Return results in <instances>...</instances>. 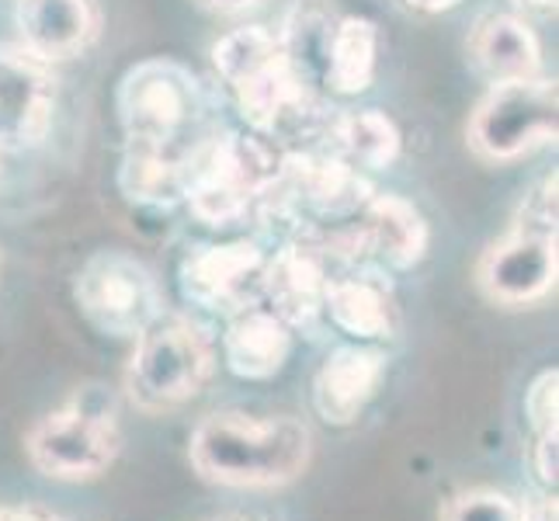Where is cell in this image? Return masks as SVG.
<instances>
[{"label":"cell","instance_id":"cell-19","mask_svg":"<svg viewBox=\"0 0 559 521\" xmlns=\"http://www.w3.org/2000/svg\"><path fill=\"white\" fill-rule=\"evenodd\" d=\"M334 25H337V14L326 0H296L285 14L282 32H275L282 56L310 91L323 87L326 49H331Z\"/></svg>","mask_w":559,"mask_h":521},{"label":"cell","instance_id":"cell-9","mask_svg":"<svg viewBox=\"0 0 559 521\" xmlns=\"http://www.w3.org/2000/svg\"><path fill=\"white\" fill-rule=\"evenodd\" d=\"M56 81L22 46H0V153L43 146L52 129Z\"/></svg>","mask_w":559,"mask_h":521},{"label":"cell","instance_id":"cell-22","mask_svg":"<svg viewBox=\"0 0 559 521\" xmlns=\"http://www.w3.org/2000/svg\"><path fill=\"white\" fill-rule=\"evenodd\" d=\"M525 421L532 435H546V431H559V372L546 369L538 372L528 390H525Z\"/></svg>","mask_w":559,"mask_h":521},{"label":"cell","instance_id":"cell-2","mask_svg":"<svg viewBox=\"0 0 559 521\" xmlns=\"http://www.w3.org/2000/svg\"><path fill=\"white\" fill-rule=\"evenodd\" d=\"M115 111L129 146L202 161L209 140L216 137L205 129L209 94L202 81L185 63L164 60V56L126 70L115 94Z\"/></svg>","mask_w":559,"mask_h":521},{"label":"cell","instance_id":"cell-12","mask_svg":"<svg viewBox=\"0 0 559 521\" xmlns=\"http://www.w3.org/2000/svg\"><path fill=\"white\" fill-rule=\"evenodd\" d=\"M14 22L22 49L49 67L84 56L102 32L94 0H17Z\"/></svg>","mask_w":559,"mask_h":521},{"label":"cell","instance_id":"cell-21","mask_svg":"<svg viewBox=\"0 0 559 521\" xmlns=\"http://www.w3.org/2000/svg\"><path fill=\"white\" fill-rule=\"evenodd\" d=\"M438 521H522V500L497 487H469L441 505Z\"/></svg>","mask_w":559,"mask_h":521},{"label":"cell","instance_id":"cell-11","mask_svg":"<svg viewBox=\"0 0 559 521\" xmlns=\"http://www.w3.org/2000/svg\"><path fill=\"white\" fill-rule=\"evenodd\" d=\"M326 264L310 247L288 237L275 254H267L261 306L278 313L293 331H317L323 320V293H326Z\"/></svg>","mask_w":559,"mask_h":521},{"label":"cell","instance_id":"cell-17","mask_svg":"<svg viewBox=\"0 0 559 521\" xmlns=\"http://www.w3.org/2000/svg\"><path fill=\"white\" fill-rule=\"evenodd\" d=\"M376 63H379V25L361 14H337L331 49H326L323 91L341 94V98H355V94L372 87Z\"/></svg>","mask_w":559,"mask_h":521},{"label":"cell","instance_id":"cell-23","mask_svg":"<svg viewBox=\"0 0 559 521\" xmlns=\"http://www.w3.org/2000/svg\"><path fill=\"white\" fill-rule=\"evenodd\" d=\"M511 229H528V234L556 237V170L528 191Z\"/></svg>","mask_w":559,"mask_h":521},{"label":"cell","instance_id":"cell-29","mask_svg":"<svg viewBox=\"0 0 559 521\" xmlns=\"http://www.w3.org/2000/svg\"><path fill=\"white\" fill-rule=\"evenodd\" d=\"M525 8H535V11H549V8H556V0H522Z\"/></svg>","mask_w":559,"mask_h":521},{"label":"cell","instance_id":"cell-3","mask_svg":"<svg viewBox=\"0 0 559 521\" xmlns=\"http://www.w3.org/2000/svg\"><path fill=\"white\" fill-rule=\"evenodd\" d=\"M122 452L115 396L105 386H84L60 411L38 417L25 435L32 466L60 484H87L105 476Z\"/></svg>","mask_w":559,"mask_h":521},{"label":"cell","instance_id":"cell-27","mask_svg":"<svg viewBox=\"0 0 559 521\" xmlns=\"http://www.w3.org/2000/svg\"><path fill=\"white\" fill-rule=\"evenodd\" d=\"M199 4H205L209 11H216V14H247V11L261 8L264 0H199Z\"/></svg>","mask_w":559,"mask_h":521},{"label":"cell","instance_id":"cell-8","mask_svg":"<svg viewBox=\"0 0 559 521\" xmlns=\"http://www.w3.org/2000/svg\"><path fill=\"white\" fill-rule=\"evenodd\" d=\"M559 275L556 237L528 234V229H511L504 240L484 250L476 264V285L493 306L522 310V306L543 303Z\"/></svg>","mask_w":559,"mask_h":521},{"label":"cell","instance_id":"cell-14","mask_svg":"<svg viewBox=\"0 0 559 521\" xmlns=\"http://www.w3.org/2000/svg\"><path fill=\"white\" fill-rule=\"evenodd\" d=\"M293 347L296 331L261 303L226 317L223 365L243 382H267L282 376L288 358H293Z\"/></svg>","mask_w":559,"mask_h":521},{"label":"cell","instance_id":"cell-16","mask_svg":"<svg viewBox=\"0 0 559 521\" xmlns=\"http://www.w3.org/2000/svg\"><path fill=\"white\" fill-rule=\"evenodd\" d=\"M195 167L199 161L175 157V153H164V150L126 146V157L119 167V188L132 205L175 209L185 202Z\"/></svg>","mask_w":559,"mask_h":521},{"label":"cell","instance_id":"cell-6","mask_svg":"<svg viewBox=\"0 0 559 521\" xmlns=\"http://www.w3.org/2000/svg\"><path fill=\"white\" fill-rule=\"evenodd\" d=\"M73 303L94 331L119 341H136L167 313L157 275L126 250L91 254L73 275Z\"/></svg>","mask_w":559,"mask_h":521},{"label":"cell","instance_id":"cell-28","mask_svg":"<svg viewBox=\"0 0 559 521\" xmlns=\"http://www.w3.org/2000/svg\"><path fill=\"white\" fill-rule=\"evenodd\" d=\"M462 0H407V8L420 11V14H445L452 8H459Z\"/></svg>","mask_w":559,"mask_h":521},{"label":"cell","instance_id":"cell-20","mask_svg":"<svg viewBox=\"0 0 559 521\" xmlns=\"http://www.w3.org/2000/svg\"><path fill=\"white\" fill-rule=\"evenodd\" d=\"M282 52L278 35L264 25H240L234 32H226L216 46H212V67H216V76L234 91L237 84H243L247 76H254L258 70H264L267 63Z\"/></svg>","mask_w":559,"mask_h":521},{"label":"cell","instance_id":"cell-1","mask_svg":"<svg viewBox=\"0 0 559 521\" xmlns=\"http://www.w3.org/2000/svg\"><path fill=\"white\" fill-rule=\"evenodd\" d=\"M188 462L212 487L278 490L310 470L313 431L293 414L254 417L243 411H216L191 431Z\"/></svg>","mask_w":559,"mask_h":521},{"label":"cell","instance_id":"cell-25","mask_svg":"<svg viewBox=\"0 0 559 521\" xmlns=\"http://www.w3.org/2000/svg\"><path fill=\"white\" fill-rule=\"evenodd\" d=\"M522 521H559V500L556 494H538L522 500Z\"/></svg>","mask_w":559,"mask_h":521},{"label":"cell","instance_id":"cell-5","mask_svg":"<svg viewBox=\"0 0 559 521\" xmlns=\"http://www.w3.org/2000/svg\"><path fill=\"white\" fill-rule=\"evenodd\" d=\"M556 126L559 91L552 76L490 84V91L476 102L469 115L466 143L479 161L514 164L549 146L556 140Z\"/></svg>","mask_w":559,"mask_h":521},{"label":"cell","instance_id":"cell-15","mask_svg":"<svg viewBox=\"0 0 559 521\" xmlns=\"http://www.w3.org/2000/svg\"><path fill=\"white\" fill-rule=\"evenodd\" d=\"M469 56L490 84L543 76V43L518 14H487L469 32Z\"/></svg>","mask_w":559,"mask_h":521},{"label":"cell","instance_id":"cell-24","mask_svg":"<svg viewBox=\"0 0 559 521\" xmlns=\"http://www.w3.org/2000/svg\"><path fill=\"white\" fill-rule=\"evenodd\" d=\"M528 470H532V484L538 494H556V484H559V431L532 435Z\"/></svg>","mask_w":559,"mask_h":521},{"label":"cell","instance_id":"cell-10","mask_svg":"<svg viewBox=\"0 0 559 521\" xmlns=\"http://www.w3.org/2000/svg\"><path fill=\"white\" fill-rule=\"evenodd\" d=\"M390 358L379 344L348 341L320 362L313 376V411L331 428H352L379 396Z\"/></svg>","mask_w":559,"mask_h":521},{"label":"cell","instance_id":"cell-7","mask_svg":"<svg viewBox=\"0 0 559 521\" xmlns=\"http://www.w3.org/2000/svg\"><path fill=\"white\" fill-rule=\"evenodd\" d=\"M267 250L254 240L199 244L181 258V296L205 313H237L261 303Z\"/></svg>","mask_w":559,"mask_h":521},{"label":"cell","instance_id":"cell-13","mask_svg":"<svg viewBox=\"0 0 559 521\" xmlns=\"http://www.w3.org/2000/svg\"><path fill=\"white\" fill-rule=\"evenodd\" d=\"M323 320L337 334L358 344H382L396 338L400 306L393 296V285L379 272H355L326 279L323 293Z\"/></svg>","mask_w":559,"mask_h":521},{"label":"cell","instance_id":"cell-26","mask_svg":"<svg viewBox=\"0 0 559 521\" xmlns=\"http://www.w3.org/2000/svg\"><path fill=\"white\" fill-rule=\"evenodd\" d=\"M0 521H70V518H60V514L43 511V508H11V505H0Z\"/></svg>","mask_w":559,"mask_h":521},{"label":"cell","instance_id":"cell-4","mask_svg":"<svg viewBox=\"0 0 559 521\" xmlns=\"http://www.w3.org/2000/svg\"><path fill=\"white\" fill-rule=\"evenodd\" d=\"M216 369V347L205 327L164 313L136 338L126 365V396L140 414H167L195 400Z\"/></svg>","mask_w":559,"mask_h":521},{"label":"cell","instance_id":"cell-18","mask_svg":"<svg viewBox=\"0 0 559 521\" xmlns=\"http://www.w3.org/2000/svg\"><path fill=\"white\" fill-rule=\"evenodd\" d=\"M326 143L358 170H390L400 161L403 137L396 122L379 108L361 111H337L331 129H326Z\"/></svg>","mask_w":559,"mask_h":521}]
</instances>
